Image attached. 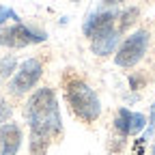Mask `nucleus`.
<instances>
[{
	"instance_id": "nucleus-14",
	"label": "nucleus",
	"mask_w": 155,
	"mask_h": 155,
	"mask_svg": "<svg viewBox=\"0 0 155 155\" xmlns=\"http://www.w3.org/2000/svg\"><path fill=\"white\" fill-rule=\"evenodd\" d=\"M153 131H155V104L151 106V119L147 121V136H144V138H140V142H144Z\"/></svg>"
},
{
	"instance_id": "nucleus-4",
	"label": "nucleus",
	"mask_w": 155,
	"mask_h": 155,
	"mask_svg": "<svg viewBox=\"0 0 155 155\" xmlns=\"http://www.w3.org/2000/svg\"><path fill=\"white\" fill-rule=\"evenodd\" d=\"M41 75H43V63L39 58H28L15 71L13 80L9 84V91L13 95H24L30 88H35V84L41 80Z\"/></svg>"
},
{
	"instance_id": "nucleus-11",
	"label": "nucleus",
	"mask_w": 155,
	"mask_h": 155,
	"mask_svg": "<svg viewBox=\"0 0 155 155\" xmlns=\"http://www.w3.org/2000/svg\"><path fill=\"white\" fill-rule=\"evenodd\" d=\"M15 65H17L15 56H5V58H0V84H2L7 78L15 71Z\"/></svg>"
},
{
	"instance_id": "nucleus-10",
	"label": "nucleus",
	"mask_w": 155,
	"mask_h": 155,
	"mask_svg": "<svg viewBox=\"0 0 155 155\" xmlns=\"http://www.w3.org/2000/svg\"><path fill=\"white\" fill-rule=\"evenodd\" d=\"M138 7H129V9H125L121 15H119V26H116V30L119 32H125L134 22H136V17H138Z\"/></svg>"
},
{
	"instance_id": "nucleus-3",
	"label": "nucleus",
	"mask_w": 155,
	"mask_h": 155,
	"mask_svg": "<svg viewBox=\"0 0 155 155\" xmlns=\"http://www.w3.org/2000/svg\"><path fill=\"white\" fill-rule=\"evenodd\" d=\"M149 39H151V37H149L147 30H136V32H131L125 41L119 45V50H116L114 63L119 65V67H125V69L138 65L142 58H144L147 50H149Z\"/></svg>"
},
{
	"instance_id": "nucleus-1",
	"label": "nucleus",
	"mask_w": 155,
	"mask_h": 155,
	"mask_svg": "<svg viewBox=\"0 0 155 155\" xmlns=\"http://www.w3.org/2000/svg\"><path fill=\"white\" fill-rule=\"evenodd\" d=\"M26 119L30 125V155H45L54 136L61 134V110L52 88H37L26 104Z\"/></svg>"
},
{
	"instance_id": "nucleus-16",
	"label": "nucleus",
	"mask_w": 155,
	"mask_h": 155,
	"mask_svg": "<svg viewBox=\"0 0 155 155\" xmlns=\"http://www.w3.org/2000/svg\"><path fill=\"white\" fill-rule=\"evenodd\" d=\"M101 2H104L106 7H116V5H121V2H125V0H101Z\"/></svg>"
},
{
	"instance_id": "nucleus-15",
	"label": "nucleus",
	"mask_w": 155,
	"mask_h": 155,
	"mask_svg": "<svg viewBox=\"0 0 155 155\" xmlns=\"http://www.w3.org/2000/svg\"><path fill=\"white\" fill-rule=\"evenodd\" d=\"M9 116H11V106H9L7 101L0 99V123H5Z\"/></svg>"
},
{
	"instance_id": "nucleus-2",
	"label": "nucleus",
	"mask_w": 155,
	"mask_h": 155,
	"mask_svg": "<svg viewBox=\"0 0 155 155\" xmlns=\"http://www.w3.org/2000/svg\"><path fill=\"white\" fill-rule=\"evenodd\" d=\"M65 99L71 112L84 123H95L101 114V101L97 93L80 78H67L65 80Z\"/></svg>"
},
{
	"instance_id": "nucleus-13",
	"label": "nucleus",
	"mask_w": 155,
	"mask_h": 155,
	"mask_svg": "<svg viewBox=\"0 0 155 155\" xmlns=\"http://www.w3.org/2000/svg\"><path fill=\"white\" fill-rule=\"evenodd\" d=\"M7 19L19 22V15H17L13 9H9V7H0V24H2V22H7Z\"/></svg>"
},
{
	"instance_id": "nucleus-12",
	"label": "nucleus",
	"mask_w": 155,
	"mask_h": 155,
	"mask_svg": "<svg viewBox=\"0 0 155 155\" xmlns=\"http://www.w3.org/2000/svg\"><path fill=\"white\" fill-rule=\"evenodd\" d=\"M147 127V116L140 112H134L131 114V134H140Z\"/></svg>"
},
{
	"instance_id": "nucleus-6",
	"label": "nucleus",
	"mask_w": 155,
	"mask_h": 155,
	"mask_svg": "<svg viewBox=\"0 0 155 155\" xmlns=\"http://www.w3.org/2000/svg\"><path fill=\"white\" fill-rule=\"evenodd\" d=\"M114 19H116L114 11H95L86 17V22L82 26V32L88 39H95V37H99L104 32H110L114 28Z\"/></svg>"
},
{
	"instance_id": "nucleus-9",
	"label": "nucleus",
	"mask_w": 155,
	"mask_h": 155,
	"mask_svg": "<svg viewBox=\"0 0 155 155\" xmlns=\"http://www.w3.org/2000/svg\"><path fill=\"white\" fill-rule=\"evenodd\" d=\"M131 114L127 108H121L119 112H116V119H114V129L116 134L121 136V138H127V136L131 134Z\"/></svg>"
},
{
	"instance_id": "nucleus-8",
	"label": "nucleus",
	"mask_w": 155,
	"mask_h": 155,
	"mask_svg": "<svg viewBox=\"0 0 155 155\" xmlns=\"http://www.w3.org/2000/svg\"><path fill=\"white\" fill-rule=\"evenodd\" d=\"M119 30L116 28H112L110 32H104V35H99V37H95V39H91V50H93V54H97V56H108V54H112L114 50H116V43H119Z\"/></svg>"
},
{
	"instance_id": "nucleus-7",
	"label": "nucleus",
	"mask_w": 155,
	"mask_h": 155,
	"mask_svg": "<svg viewBox=\"0 0 155 155\" xmlns=\"http://www.w3.org/2000/svg\"><path fill=\"white\" fill-rule=\"evenodd\" d=\"M22 147V129L17 123L0 125V155H17Z\"/></svg>"
},
{
	"instance_id": "nucleus-17",
	"label": "nucleus",
	"mask_w": 155,
	"mask_h": 155,
	"mask_svg": "<svg viewBox=\"0 0 155 155\" xmlns=\"http://www.w3.org/2000/svg\"><path fill=\"white\" fill-rule=\"evenodd\" d=\"M151 155H155V147H153V151H151Z\"/></svg>"
},
{
	"instance_id": "nucleus-5",
	"label": "nucleus",
	"mask_w": 155,
	"mask_h": 155,
	"mask_svg": "<svg viewBox=\"0 0 155 155\" xmlns=\"http://www.w3.org/2000/svg\"><path fill=\"white\" fill-rule=\"evenodd\" d=\"M41 41H45V32L30 28L26 24H19V22L11 28L0 30V45L5 48H26V45L41 43Z\"/></svg>"
}]
</instances>
